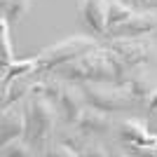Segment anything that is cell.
<instances>
[{
    "label": "cell",
    "mask_w": 157,
    "mask_h": 157,
    "mask_svg": "<svg viewBox=\"0 0 157 157\" xmlns=\"http://www.w3.org/2000/svg\"><path fill=\"white\" fill-rule=\"evenodd\" d=\"M127 71H129V66L105 45L80 54L54 68V73L61 80H71V82H101V80L124 82Z\"/></svg>",
    "instance_id": "cell-1"
},
{
    "label": "cell",
    "mask_w": 157,
    "mask_h": 157,
    "mask_svg": "<svg viewBox=\"0 0 157 157\" xmlns=\"http://www.w3.org/2000/svg\"><path fill=\"white\" fill-rule=\"evenodd\" d=\"M56 127H59L56 103L42 92H31L26 110V138L35 148V155L49 152L52 143L56 141Z\"/></svg>",
    "instance_id": "cell-2"
},
{
    "label": "cell",
    "mask_w": 157,
    "mask_h": 157,
    "mask_svg": "<svg viewBox=\"0 0 157 157\" xmlns=\"http://www.w3.org/2000/svg\"><path fill=\"white\" fill-rule=\"evenodd\" d=\"M85 92L87 103L94 108H101L105 113H117V110H129L141 105V98L134 96L129 85L115 82V80H101V82H80Z\"/></svg>",
    "instance_id": "cell-3"
},
{
    "label": "cell",
    "mask_w": 157,
    "mask_h": 157,
    "mask_svg": "<svg viewBox=\"0 0 157 157\" xmlns=\"http://www.w3.org/2000/svg\"><path fill=\"white\" fill-rule=\"evenodd\" d=\"M101 45L103 42L96 35H71V38H63L59 42H52V45L42 47L35 54H38L40 71H54L56 66L75 59V56H80L85 52H92V49H96Z\"/></svg>",
    "instance_id": "cell-4"
},
{
    "label": "cell",
    "mask_w": 157,
    "mask_h": 157,
    "mask_svg": "<svg viewBox=\"0 0 157 157\" xmlns=\"http://www.w3.org/2000/svg\"><path fill=\"white\" fill-rule=\"evenodd\" d=\"M110 47L127 66H150L157 61V45L150 35H124V38H105Z\"/></svg>",
    "instance_id": "cell-5"
},
{
    "label": "cell",
    "mask_w": 157,
    "mask_h": 157,
    "mask_svg": "<svg viewBox=\"0 0 157 157\" xmlns=\"http://www.w3.org/2000/svg\"><path fill=\"white\" fill-rule=\"evenodd\" d=\"M115 134L131 148V155H157V136L148 129V117H124L122 122H115Z\"/></svg>",
    "instance_id": "cell-6"
},
{
    "label": "cell",
    "mask_w": 157,
    "mask_h": 157,
    "mask_svg": "<svg viewBox=\"0 0 157 157\" xmlns=\"http://www.w3.org/2000/svg\"><path fill=\"white\" fill-rule=\"evenodd\" d=\"M108 5L110 0H78V21L96 38L108 33Z\"/></svg>",
    "instance_id": "cell-7"
},
{
    "label": "cell",
    "mask_w": 157,
    "mask_h": 157,
    "mask_svg": "<svg viewBox=\"0 0 157 157\" xmlns=\"http://www.w3.org/2000/svg\"><path fill=\"white\" fill-rule=\"evenodd\" d=\"M26 110H28V96L19 98L10 105H2V113H0V141L2 143L17 136H26Z\"/></svg>",
    "instance_id": "cell-8"
},
{
    "label": "cell",
    "mask_w": 157,
    "mask_h": 157,
    "mask_svg": "<svg viewBox=\"0 0 157 157\" xmlns=\"http://www.w3.org/2000/svg\"><path fill=\"white\" fill-rule=\"evenodd\" d=\"M85 105H87V98H85V92H82V85L80 82H71V80H63V89H61V96L56 101L59 122L75 124L80 113L85 110Z\"/></svg>",
    "instance_id": "cell-9"
},
{
    "label": "cell",
    "mask_w": 157,
    "mask_h": 157,
    "mask_svg": "<svg viewBox=\"0 0 157 157\" xmlns=\"http://www.w3.org/2000/svg\"><path fill=\"white\" fill-rule=\"evenodd\" d=\"M75 124L85 131L87 136L92 138H103L108 134L115 131V120H113V113H105L101 108H94V105L87 103L85 110L80 113V117Z\"/></svg>",
    "instance_id": "cell-10"
},
{
    "label": "cell",
    "mask_w": 157,
    "mask_h": 157,
    "mask_svg": "<svg viewBox=\"0 0 157 157\" xmlns=\"http://www.w3.org/2000/svg\"><path fill=\"white\" fill-rule=\"evenodd\" d=\"M157 31V10H136L134 17L120 24V26L110 28L105 38H124V35H150ZM103 38V40H105Z\"/></svg>",
    "instance_id": "cell-11"
},
{
    "label": "cell",
    "mask_w": 157,
    "mask_h": 157,
    "mask_svg": "<svg viewBox=\"0 0 157 157\" xmlns=\"http://www.w3.org/2000/svg\"><path fill=\"white\" fill-rule=\"evenodd\" d=\"M124 85H129L134 96L141 98V101L155 89V82H152V75H150V71H148V66H131L129 71H127Z\"/></svg>",
    "instance_id": "cell-12"
},
{
    "label": "cell",
    "mask_w": 157,
    "mask_h": 157,
    "mask_svg": "<svg viewBox=\"0 0 157 157\" xmlns=\"http://www.w3.org/2000/svg\"><path fill=\"white\" fill-rule=\"evenodd\" d=\"M56 141L68 143L71 148H75L80 155L85 157L87 145L92 143V136H87L78 124H63V122H59V127H56Z\"/></svg>",
    "instance_id": "cell-13"
},
{
    "label": "cell",
    "mask_w": 157,
    "mask_h": 157,
    "mask_svg": "<svg viewBox=\"0 0 157 157\" xmlns=\"http://www.w3.org/2000/svg\"><path fill=\"white\" fill-rule=\"evenodd\" d=\"M31 82H33V73H26V75H19V78H12L10 82H5L2 85V105H10L19 98L28 96Z\"/></svg>",
    "instance_id": "cell-14"
},
{
    "label": "cell",
    "mask_w": 157,
    "mask_h": 157,
    "mask_svg": "<svg viewBox=\"0 0 157 157\" xmlns=\"http://www.w3.org/2000/svg\"><path fill=\"white\" fill-rule=\"evenodd\" d=\"M40 63H38V54H33L31 59H21V61H10V63H2V85L10 82L12 78H19V75H26V73H38Z\"/></svg>",
    "instance_id": "cell-15"
},
{
    "label": "cell",
    "mask_w": 157,
    "mask_h": 157,
    "mask_svg": "<svg viewBox=\"0 0 157 157\" xmlns=\"http://www.w3.org/2000/svg\"><path fill=\"white\" fill-rule=\"evenodd\" d=\"M35 0H0V7H2V17H5L10 24H17L26 17L33 10Z\"/></svg>",
    "instance_id": "cell-16"
},
{
    "label": "cell",
    "mask_w": 157,
    "mask_h": 157,
    "mask_svg": "<svg viewBox=\"0 0 157 157\" xmlns=\"http://www.w3.org/2000/svg\"><path fill=\"white\" fill-rule=\"evenodd\" d=\"M134 12H136V7L124 2V0H110V5H108V31L120 26V24H124L129 17H134Z\"/></svg>",
    "instance_id": "cell-17"
},
{
    "label": "cell",
    "mask_w": 157,
    "mask_h": 157,
    "mask_svg": "<svg viewBox=\"0 0 157 157\" xmlns=\"http://www.w3.org/2000/svg\"><path fill=\"white\" fill-rule=\"evenodd\" d=\"M0 155L2 157H10V155H17V157H31L35 155V148L31 145L26 136H17V138H10L7 143H2L0 148Z\"/></svg>",
    "instance_id": "cell-18"
},
{
    "label": "cell",
    "mask_w": 157,
    "mask_h": 157,
    "mask_svg": "<svg viewBox=\"0 0 157 157\" xmlns=\"http://www.w3.org/2000/svg\"><path fill=\"white\" fill-rule=\"evenodd\" d=\"M0 28H2V38H0V42H2V63H10V61H14V47H12V40H10V33H7L10 21L5 17H0Z\"/></svg>",
    "instance_id": "cell-19"
},
{
    "label": "cell",
    "mask_w": 157,
    "mask_h": 157,
    "mask_svg": "<svg viewBox=\"0 0 157 157\" xmlns=\"http://www.w3.org/2000/svg\"><path fill=\"white\" fill-rule=\"evenodd\" d=\"M47 155H49V157H82L75 148H71V145L63 143V141H54Z\"/></svg>",
    "instance_id": "cell-20"
},
{
    "label": "cell",
    "mask_w": 157,
    "mask_h": 157,
    "mask_svg": "<svg viewBox=\"0 0 157 157\" xmlns=\"http://www.w3.org/2000/svg\"><path fill=\"white\" fill-rule=\"evenodd\" d=\"M85 155L87 157H108V155H113V150H110L108 143H101L98 138H92V143L87 145Z\"/></svg>",
    "instance_id": "cell-21"
},
{
    "label": "cell",
    "mask_w": 157,
    "mask_h": 157,
    "mask_svg": "<svg viewBox=\"0 0 157 157\" xmlns=\"http://www.w3.org/2000/svg\"><path fill=\"white\" fill-rule=\"evenodd\" d=\"M143 105H145V117H152V115H157V87L143 98Z\"/></svg>",
    "instance_id": "cell-22"
},
{
    "label": "cell",
    "mask_w": 157,
    "mask_h": 157,
    "mask_svg": "<svg viewBox=\"0 0 157 157\" xmlns=\"http://www.w3.org/2000/svg\"><path fill=\"white\" fill-rule=\"evenodd\" d=\"M124 2L138 7V10H152V2H155V0H124Z\"/></svg>",
    "instance_id": "cell-23"
}]
</instances>
